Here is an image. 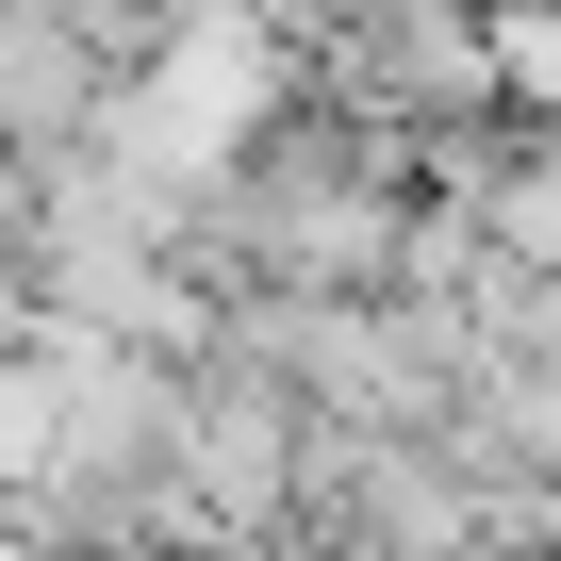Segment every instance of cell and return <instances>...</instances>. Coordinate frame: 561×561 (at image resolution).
<instances>
[{
    "label": "cell",
    "instance_id": "1",
    "mask_svg": "<svg viewBox=\"0 0 561 561\" xmlns=\"http://www.w3.org/2000/svg\"><path fill=\"white\" fill-rule=\"evenodd\" d=\"M430 149L347 116V100H280L198 198H182V264L215 280V298H248V280H298V298H380L397 248H413V182Z\"/></svg>",
    "mask_w": 561,
    "mask_h": 561
},
{
    "label": "cell",
    "instance_id": "2",
    "mask_svg": "<svg viewBox=\"0 0 561 561\" xmlns=\"http://www.w3.org/2000/svg\"><path fill=\"white\" fill-rule=\"evenodd\" d=\"M314 100L413 133V149H462L495 100V0H347V18H314Z\"/></svg>",
    "mask_w": 561,
    "mask_h": 561
},
{
    "label": "cell",
    "instance_id": "3",
    "mask_svg": "<svg viewBox=\"0 0 561 561\" xmlns=\"http://www.w3.org/2000/svg\"><path fill=\"white\" fill-rule=\"evenodd\" d=\"M495 100L561 133V0H495Z\"/></svg>",
    "mask_w": 561,
    "mask_h": 561
}]
</instances>
